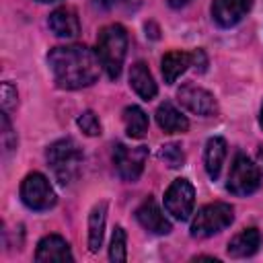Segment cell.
I'll list each match as a JSON object with an SVG mask.
<instances>
[{
    "label": "cell",
    "instance_id": "obj_1",
    "mask_svg": "<svg viewBox=\"0 0 263 263\" xmlns=\"http://www.w3.org/2000/svg\"><path fill=\"white\" fill-rule=\"evenodd\" d=\"M47 64L53 74V82L64 90H78L99 80L101 62L86 45H60L49 49Z\"/></svg>",
    "mask_w": 263,
    "mask_h": 263
},
{
    "label": "cell",
    "instance_id": "obj_2",
    "mask_svg": "<svg viewBox=\"0 0 263 263\" xmlns=\"http://www.w3.org/2000/svg\"><path fill=\"white\" fill-rule=\"evenodd\" d=\"M95 53H97L101 66L105 68L107 76L111 80L119 78L123 60H125V53H127V33H125V29L119 23L105 25L99 31Z\"/></svg>",
    "mask_w": 263,
    "mask_h": 263
},
{
    "label": "cell",
    "instance_id": "obj_3",
    "mask_svg": "<svg viewBox=\"0 0 263 263\" xmlns=\"http://www.w3.org/2000/svg\"><path fill=\"white\" fill-rule=\"evenodd\" d=\"M45 158H47V164L51 166L55 179L60 181V185L66 187L78 179L84 156H82V148L76 144V140L62 138V140H55L53 144H49Z\"/></svg>",
    "mask_w": 263,
    "mask_h": 263
},
{
    "label": "cell",
    "instance_id": "obj_4",
    "mask_svg": "<svg viewBox=\"0 0 263 263\" xmlns=\"http://www.w3.org/2000/svg\"><path fill=\"white\" fill-rule=\"evenodd\" d=\"M234 220V210L230 203L224 201H214L197 210L193 222H191V236L195 238H208L224 228H228Z\"/></svg>",
    "mask_w": 263,
    "mask_h": 263
},
{
    "label": "cell",
    "instance_id": "obj_5",
    "mask_svg": "<svg viewBox=\"0 0 263 263\" xmlns=\"http://www.w3.org/2000/svg\"><path fill=\"white\" fill-rule=\"evenodd\" d=\"M261 185V173L257 168V164L242 152H238L234 156V162L230 166L228 173V181H226V189L232 195H251L259 189Z\"/></svg>",
    "mask_w": 263,
    "mask_h": 263
},
{
    "label": "cell",
    "instance_id": "obj_6",
    "mask_svg": "<svg viewBox=\"0 0 263 263\" xmlns=\"http://www.w3.org/2000/svg\"><path fill=\"white\" fill-rule=\"evenodd\" d=\"M21 199L29 210H49L55 205L58 197L47 177L41 173H29L21 183Z\"/></svg>",
    "mask_w": 263,
    "mask_h": 263
},
{
    "label": "cell",
    "instance_id": "obj_7",
    "mask_svg": "<svg viewBox=\"0 0 263 263\" xmlns=\"http://www.w3.org/2000/svg\"><path fill=\"white\" fill-rule=\"evenodd\" d=\"M195 205V189L187 179H175L164 191V208L177 220H187L193 214Z\"/></svg>",
    "mask_w": 263,
    "mask_h": 263
},
{
    "label": "cell",
    "instance_id": "obj_8",
    "mask_svg": "<svg viewBox=\"0 0 263 263\" xmlns=\"http://www.w3.org/2000/svg\"><path fill=\"white\" fill-rule=\"evenodd\" d=\"M148 160V148L146 146H138V148H127L125 144H115L113 146V162L115 168L119 173V177L123 181H138L144 164Z\"/></svg>",
    "mask_w": 263,
    "mask_h": 263
},
{
    "label": "cell",
    "instance_id": "obj_9",
    "mask_svg": "<svg viewBox=\"0 0 263 263\" xmlns=\"http://www.w3.org/2000/svg\"><path fill=\"white\" fill-rule=\"evenodd\" d=\"M177 99L187 111H191V113H195L199 117H214L218 113L216 97L210 90H205V88H201V86H197L193 82H185L177 90Z\"/></svg>",
    "mask_w": 263,
    "mask_h": 263
},
{
    "label": "cell",
    "instance_id": "obj_10",
    "mask_svg": "<svg viewBox=\"0 0 263 263\" xmlns=\"http://www.w3.org/2000/svg\"><path fill=\"white\" fill-rule=\"evenodd\" d=\"M136 220L142 224V228H146L152 234H168L173 230L171 222L164 218V214L158 208V203H156L154 197H146L136 208Z\"/></svg>",
    "mask_w": 263,
    "mask_h": 263
},
{
    "label": "cell",
    "instance_id": "obj_11",
    "mask_svg": "<svg viewBox=\"0 0 263 263\" xmlns=\"http://www.w3.org/2000/svg\"><path fill=\"white\" fill-rule=\"evenodd\" d=\"M253 0H214L212 4V18L228 29L234 27L236 23H240L245 18V14L251 10Z\"/></svg>",
    "mask_w": 263,
    "mask_h": 263
},
{
    "label": "cell",
    "instance_id": "obj_12",
    "mask_svg": "<svg viewBox=\"0 0 263 263\" xmlns=\"http://www.w3.org/2000/svg\"><path fill=\"white\" fill-rule=\"evenodd\" d=\"M47 25L51 29L53 35L62 37V39H74L78 33H80V21H78V14L74 8L70 6H60L55 8L49 18H47Z\"/></svg>",
    "mask_w": 263,
    "mask_h": 263
},
{
    "label": "cell",
    "instance_id": "obj_13",
    "mask_svg": "<svg viewBox=\"0 0 263 263\" xmlns=\"http://www.w3.org/2000/svg\"><path fill=\"white\" fill-rule=\"evenodd\" d=\"M70 245L60 234H47L37 242L35 261H72Z\"/></svg>",
    "mask_w": 263,
    "mask_h": 263
},
{
    "label": "cell",
    "instance_id": "obj_14",
    "mask_svg": "<svg viewBox=\"0 0 263 263\" xmlns=\"http://www.w3.org/2000/svg\"><path fill=\"white\" fill-rule=\"evenodd\" d=\"M261 240H263V236H261L259 228L251 226V228H245L238 234H234L228 240V249L226 251H228V255L232 259H245V257H251V255H255L259 251Z\"/></svg>",
    "mask_w": 263,
    "mask_h": 263
},
{
    "label": "cell",
    "instance_id": "obj_15",
    "mask_svg": "<svg viewBox=\"0 0 263 263\" xmlns=\"http://www.w3.org/2000/svg\"><path fill=\"white\" fill-rule=\"evenodd\" d=\"M156 123L164 134H183L189 129V119L168 101L160 103L156 109Z\"/></svg>",
    "mask_w": 263,
    "mask_h": 263
},
{
    "label": "cell",
    "instance_id": "obj_16",
    "mask_svg": "<svg viewBox=\"0 0 263 263\" xmlns=\"http://www.w3.org/2000/svg\"><path fill=\"white\" fill-rule=\"evenodd\" d=\"M129 86L138 92V97H142L144 101H152L158 92V86L148 70L146 62H136L129 68Z\"/></svg>",
    "mask_w": 263,
    "mask_h": 263
},
{
    "label": "cell",
    "instance_id": "obj_17",
    "mask_svg": "<svg viewBox=\"0 0 263 263\" xmlns=\"http://www.w3.org/2000/svg\"><path fill=\"white\" fill-rule=\"evenodd\" d=\"M226 140L220 138V136H214L208 140L205 144V152H203V164H205V171H208V177L212 181H216L220 177V171H222V164H224V158H226Z\"/></svg>",
    "mask_w": 263,
    "mask_h": 263
},
{
    "label": "cell",
    "instance_id": "obj_18",
    "mask_svg": "<svg viewBox=\"0 0 263 263\" xmlns=\"http://www.w3.org/2000/svg\"><path fill=\"white\" fill-rule=\"evenodd\" d=\"M189 66H191V53L189 51L173 49V51L164 53L162 60H160V70H162L164 82L166 84H173Z\"/></svg>",
    "mask_w": 263,
    "mask_h": 263
},
{
    "label": "cell",
    "instance_id": "obj_19",
    "mask_svg": "<svg viewBox=\"0 0 263 263\" xmlns=\"http://www.w3.org/2000/svg\"><path fill=\"white\" fill-rule=\"evenodd\" d=\"M105 220H107V201H99L92 205V210L88 214V249H90V253H97L103 245Z\"/></svg>",
    "mask_w": 263,
    "mask_h": 263
},
{
    "label": "cell",
    "instance_id": "obj_20",
    "mask_svg": "<svg viewBox=\"0 0 263 263\" xmlns=\"http://www.w3.org/2000/svg\"><path fill=\"white\" fill-rule=\"evenodd\" d=\"M123 123H125V134L134 140L144 138L148 132V115L138 105H129L123 109Z\"/></svg>",
    "mask_w": 263,
    "mask_h": 263
},
{
    "label": "cell",
    "instance_id": "obj_21",
    "mask_svg": "<svg viewBox=\"0 0 263 263\" xmlns=\"http://www.w3.org/2000/svg\"><path fill=\"white\" fill-rule=\"evenodd\" d=\"M158 158H160L166 166H171V168H179V166L185 164V152H183L181 144H177V142H171V144L160 146Z\"/></svg>",
    "mask_w": 263,
    "mask_h": 263
},
{
    "label": "cell",
    "instance_id": "obj_22",
    "mask_svg": "<svg viewBox=\"0 0 263 263\" xmlns=\"http://www.w3.org/2000/svg\"><path fill=\"white\" fill-rule=\"evenodd\" d=\"M109 259L113 263H121L127 259V251H125V230L121 226L113 228L111 234V242H109Z\"/></svg>",
    "mask_w": 263,
    "mask_h": 263
},
{
    "label": "cell",
    "instance_id": "obj_23",
    "mask_svg": "<svg viewBox=\"0 0 263 263\" xmlns=\"http://www.w3.org/2000/svg\"><path fill=\"white\" fill-rule=\"evenodd\" d=\"M76 123H78V127L86 134V136H101V121H99V117L95 115V111H82L80 115H78V119H76Z\"/></svg>",
    "mask_w": 263,
    "mask_h": 263
},
{
    "label": "cell",
    "instance_id": "obj_24",
    "mask_svg": "<svg viewBox=\"0 0 263 263\" xmlns=\"http://www.w3.org/2000/svg\"><path fill=\"white\" fill-rule=\"evenodd\" d=\"M95 6L103 10H119V12H136L140 8V0H92Z\"/></svg>",
    "mask_w": 263,
    "mask_h": 263
},
{
    "label": "cell",
    "instance_id": "obj_25",
    "mask_svg": "<svg viewBox=\"0 0 263 263\" xmlns=\"http://www.w3.org/2000/svg\"><path fill=\"white\" fill-rule=\"evenodd\" d=\"M0 125H2V146H4V152H10L16 148V136L12 134V125H10V119H8V113L2 111L0 115Z\"/></svg>",
    "mask_w": 263,
    "mask_h": 263
},
{
    "label": "cell",
    "instance_id": "obj_26",
    "mask_svg": "<svg viewBox=\"0 0 263 263\" xmlns=\"http://www.w3.org/2000/svg\"><path fill=\"white\" fill-rule=\"evenodd\" d=\"M18 105V95H16V86H12L10 82H2V111H12Z\"/></svg>",
    "mask_w": 263,
    "mask_h": 263
},
{
    "label": "cell",
    "instance_id": "obj_27",
    "mask_svg": "<svg viewBox=\"0 0 263 263\" xmlns=\"http://www.w3.org/2000/svg\"><path fill=\"white\" fill-rule=\"evenodd\" d=\"M191 66H195L199 72H205V66H208V58H205L203 49H195V51H191Z\"/></svg>",
    "mask_w": 263,
    "mask_h": 263
},
{
    "label": "cell",
    "instance_id": "obj_28",
    "mask_svg": "<svg viewBox=\"0 0 263 263\" xmlns=\"http://www.w3.org/2000/svg\"><path fill=\"white\" fill-rule=\"evenodd\" d=\"M189 0H168V4L171 6H175V8H179V6H185Z\"/></svg>",
    "mask_w": 263,
    "mask_h": 263
},
{
    "label": "cell",
    "instance_id": "obj_29",
    "mask_svg": "<svg viewBox=\"0 0 263 263\" xmlns=\"http://www.w3.org/2000/svg\"><path fill=\"white\" fill-rule=\"evenodd\" d=\"M259 121H261V127H263V107H261V115H259Z\"/></svg>",
    "mask_w": 263,
    "mask_h": 263
},
{
    "label": "cell",
    "instance_id": "obj_30",
    "mask_svg": "<svg viewBox=\"0 0 263 263\" xmlns=\"http://www.w3.org/2000/svg\"><path fill=\"white\" fill-rule=\"evenodd\" d=\"M37 2H55V0H37Z\"/></svg>",
    "mask_w": 263,
    "mask_h": 263
}]
</instances>
